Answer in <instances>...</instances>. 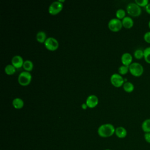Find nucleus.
Here are the masks:
<instances>
[{
    "label": "nucleus",
    "mask_w": 150,
    "mask_h": 150,
    "mask_svg": "<svg viewBox=\"0 0 150 150\" xmlns=\"http://www.w3.org/2000/svg\"><path fill=\"white\" fill-rule=\"evenodd\" d=\"M11 62L12 64L16 69H19L21 67H23V64L24 63L23 58L19 55L14 56L12 59Z\"/></svg>",
    "instance_id": "nucleus-10"
},
{
    "label": "nucleus",
    "mask_w": 150,
    "mask_h": 150,
    "mask_svg": "<svg viewBox=\"0 0 150 150\" xmlns=\"http://www.w3.org/2000/svg\"><path fill=\"white\" fill-rule=\"evenodd\" d=\"M144 59L147 63L150 64V46L144 50Z\"/></svg>",
    "instance_id": "nucleus-20"
},
{
    "label": "nucleus",
    "mask_w": 150,
    "mask_h": 150,
    "mask_svg": "<svg viewBox=\"0 0 150 150\" xmlns=\"http://www.w3.org/2000/svg\"><path fill=\"white\" fill-rule=\"evenodd\" d=\"M12 105L16 109H21L24 105V102L21 98H15L12 101Z\"/></svg>",
    "instance_id": "nucleus-14"
},
{
    "label": "nucleus",
    "mask_w": 150,
    "mask_h": 150,
    "mask_svg": "<svg viewBox=\"0 0 150 150\" xmlns=\"http://www.w3.org/2000/svg\"><path fill=\"white\" fill-rule=\"evenodd\" d=\"M129 71L132 76L139 77L144 73V67L139 63L133 62L129 66Z\"/></svg>",
    "instance_id": "nucleus-2"
},
{
    "label": "nucleus",
    "mask_w": 150,
    "mask_h": 150,
    "mask_svg": "<svg viewBox=\"0 0 150 150\" xmlns=\"http://www.w3.org/2000/svg\"><path fill=\"white\" fill-rule=\"evenodd\" d=\"M108 28L113 32H118L121 29L122 27V21L118 18L111 19L108 23Z\"/></svg>",
    "instance_id": "nucleus-5"
},
{
    "label": "nucleus",
    "mask_w": 150,
    "mask_h": 150,
    "mask_svg": "<svg viewBox=\"0 0 150 150\" xmlns=\"http://www.w3.org/2000/svg\"><path fill=\"white\" fill-rule=\"evenodd\" d=\"M135 2L141 8V7H145L149 4L148 0H135Z\"/></svg>",
    "instance_id": "nucleus-24"
},
{
    "label": "nucleus",
    "mask_w": 150,
    "mask_h": 150,
    "mask_svg": "<svg viewBox=\"0 0 150 150\" xmlns=\"http://www.w3.org/2000/svg\"><path fill=\"white\" fill-rule=\"evenodd\" d=\"M145 8L146 12L150 14V3H149V4L145 6Z\"/></svg>",
    "instance_id": "nucleus-27"
},
{
    "label": "nucleus",
    "mask_w": 150,
    "mask_h": 150,
    "mask_svg": "<svg viewBox=\"0 0 150 150\" xmlns=\"http://www.w3.org/2000/svg\"><path fill=\"white\" fill-rule=\"evenodd\" d=\"M44 44L46 49L52 51L56 50L59 47L58 41L55 38L52 37L47 38L46 41L45 42Z\"/></svg>",
    "instance_id": "nucleus-8"
},
{
    "label": "nucleus",
    "mask_w": 150,
    "mask_h": 150,
    "mask_svg": "<svg viewBox=\"0 0 150 150\" xmlns=\"http://www.w3.org/2000/svg\"><path fill=\"white\" fill-rule=\"evenodd\" d=\"M63 9V4L57 1L53 2L49 6L48 11L51 15H56L59 13Z\"/></svg>",
    "instance_id": "nucleus-7"
},
{
    "label": "nucleus",
    "mask_w": 150,
    "mask_h": 150,
    "mask_svg": "<svg viewBox=\"0 0 150 150\" xmlns=\"http://www.w3.org/2000/svg\"><path fill=\"white\" fill-rule=\"evenodd\" d=\"M121 60L123 65L129 66L132 63V56L129 53H124L121 56Z\"/></svg>",
    "instance_id": "nucleus-11"
},
{
    "label": "nucleus",
    "mask_w": 150,
    "mask_h": 150,
    "mask_svg": "<svg viewBox=\"0 0 150 150\" xmlns=\"http://www.w3.org/2000/svg\"><path fill=\"white\" fill-rule=\"evenodd\" d=\"M115 129L111 124H104L100 125L98 128V134L103 138L112 136L115 133Z\"/></svg>",
    "instance_id": "nucleus-1"
},
{
    "label": "nucleus",
    "mask_w": 150,
    "mask_h": 150,
    "mask_svg": "<svg viewBox=\"0 0 150 150\" xmlns=\"http://www.w3.org/2000/svg\"><path fill=\"white\" fill-rule=\"evenodd\" d=\"M105 150H110V149H105Z\"/></svg>",
    "instance_id": "nucleus-31"
},
{
    "label": "nucleus",
    "mask_w": 150,
    "mask_h": 150,
    "mask_svg": "<svg viewBox=\"0 0 150 150\" xmlns=\"http://www.w3.org/2000/svg\"><path fill=\"white\" fill-rule=\"evenodd\" d=\"M23 69L26 71H30L33 69V64L32 61L29 60H26L24 61L23 64Z\"/></svg>",
    "instance_id": "nucleus-18"
},
{
    "label": "nucleus",
    "mask_w": 150,
    "mask_h": 150,
    "mask_svg": "<svg viewBox=\"0 0 150 150\" xmlns=\"http://www.w3.org/2000/svg\"><path fill=\"white\" fill-rule=\"evenodd\" d=\"M117 18L119 19H122L125 17V11L123 9H118L115 13Z\"/></svg>",
    "instance_id": "nucleus-22"
},
{
    "label": "nucleus",
    "mask_w": 150,
    "mask_h": 150,
    "mask_svg": "<svg viewBox=\"0 0 150 150\" xmlns=\"http://www.w3.org/2000/svg\"><path fill=\"white\" fill-rule=\"evenodd\" d=\"M141 128L145 133L150 132V118L146 119L142 122Z\"/></svg>",
    "instance_id": "nucleus-15"
},
{
    "label": "nucleus",
    "mask_w": 150,
    "mask_h": 150,
    "mask_svg": "<svg viewBox=\"0 0 150 150\" xmlns=\"http://www.w3.org/2000/svg\"><path fill=\"white\" fill-rule=\"evenodd\" d=\"M110 81L111 84L116 87H120L123 86L125 83L124 78L121 74L118 73H114L111 76Z\"/></svg>",
    "instance_id": "nucleus-6"
},
{
    "label": "nucleus",
    "mask_w": 150,
    "mask_h": 150,
    "mask_svg": "<svg viewBox=\"0 0 150 150\" xmlns=\"http://www.w3.org/2000/svg\"><path fill=\"white\" fill-rule=\"evenodd\" d=\"M87 107H88V106H87V105L86 104V103H83V104H81V108H82L83 110L87 109Z\"/></svg>",
    "instance_id": "nucleus-28"
},
{
    "label": "nucleus",
    "mask_w": 150,
    "mask_h": 150,
    "mask_svg": "<svg viewBox=\"0 0 150 150\" xmlns=\"http://www.w3.org/2000/svg\"><path fill=\"white\" fill-rule=\"evenodd\" d=\"M148 27H149V28L150 29V20H149V22H148Z\"/></svg>",
    "instance_id": "nucleus-29"
},
{
    "label": "nucleus",
    "mask_w": 150,
    "mask_h": 150,
    "mask_svg": "<svg viewBox=\"0 0 150 150\" xmlns=\"http://www.w3.org/2000/svg\"><path fill=\"white\" fill-rule=\"evenodd\" d=\"M144 138L145 141L148 143L150 144V132H148V133H145L144 135Z\"/></svg>",
    "instance_id": "nucleus-26"
},
{
    "label": "nucleus",
    "mask_w": 150,
    "mask_h": 150,
    "mask_svg": "<svg viewBox=\"0 0 150 150\" xmlns=\"http://www.w3.org/2000/svg\"><path fill=\"white\" fill-rule=\"evenodd\" d=\"M115 134L119 138H124L127 136V132L125 128L123 127H118L115 128Z\"/></svg>",
    "instance_id": "nucleus-13"
},
{
    "label": "nucleus",
    "mask_w": 150,
    "mask_h": 150,
    "mask_svg": "<svg viewBox=\"0 0 150 150\" xmlns=\"http://www.w3.org/2000/svg\"><path fill=\"white\" fill-rule=\"evenodd\" d=\"M134 56L137 59H141L144 58V50L138 49L134 51Z\"/></svg>",
    "instance_id": "nucleus-21"
},
{
    "label": "nucleus",
    "mask_w": 150,
    "mask_h": 150,
    "mask_svg": "<svg viewBox=\"0 0 150 150\" xmlns=\"http://www.w3.org/2000/svg\"><path fill=\"white\" fill-rule=\"evenodd\" d=\"M122 26L126 29H130L134 25V21L129 16H125L122 19Z\"/></svg>",
    "instance_id": "nucleus-12"
},
{
    "label": "nucleus",
    "mask_w": 150,
    "mask_h": 150,
    "mask_svg": "<svg viewBox=\"0 0 150 150\" xmlns=\"http://www.w3.org/2000/svg\"><path fill=\"white\" fill-rule=\"evenodd\" d=\"M36 40L39 42V43H45L46 41L47 38H46V34L45 32L43 31H39L37 33L36 36Z\"/></svg>",
    "instance_id": "nucleus-16"
},
{
    "label": "nucleus",
    "mask_w": 150,
    "mask_h": 150,
    "mask_svg": "<svg viewBox=\"0 0 150 150\" xmlns=\"http://www.w3.org/2000/svg\"><path fill=\"white\" fill-rule=\"evenodd\" d=\"M32 76L29 71H23L21 72L18 76V82L23 86H26L29 84L31 81Z\"/></svg>",
    "instance_id": "nucleus-4"
},
{
    "label": "nucleus",
    "mask_w": 150,
    "mask_h": 150,
    "mask_svg": "<svg viewBox=\"0 0 150 150\" xmlns=\"http://www.w3.org/2000/svg\"><path fill=\"white\" fill-rule=\"evenodd\" d=\"M144 39L146 43H150V31L145 33L144 35Z\"/></svg>",
    "instance_id": "nucleus-25"
},
{
    "label": "nucleus",
    "mask_w": 150,
    "mask_h": 150,
    "mask_svg": "<svg viewBox=\"0 0 150 150\" xmlns=\"http://www.w3.org/2000/svg\"><path fill=\"white\" fill-rule=\"evenodd\" d=\"M126 9L127 13L129 15L134 17L139 16L142 12L141 8L138 6L135 2L129 3L127 6Z\"/></svg>",
    "instance_id": "nucleus-3"
},
{
    "label": "nucleus",
    "mask_w": 150,
    "mask_h": 150,
    "mask_svg": "<svg viewBox=\"0 0 150 150\" xmlns=\"http://www.w3.org/2000/svg\"><path fill=\"white\" fill-rule=\"evenodd\" d=\"M123 89L127 93H131L134 90V84L129 81H126L123 84Z\"/></svg>",
    "instance_id": "nucleus-17"
},
{
    "label": "nucleus",
    "mask_w": 150,
    "mask_h": 150,
    "mask_svg": "<svg viewBox=\"0 0 150 150\" xmlns=\"http://www.w3.org/2000/svg\"><path fill=\"white\" fill-rule=\"evenodd\" d=\"M129 71V66L122 65L119 67L118 68V72L119 74L121 75H124L128 73Z\"/></svg>",
    "instance_id": "nucleus-23"
},
{
    "label": "nucleus",
    "mask_w": 150,
    "mask_h": 150,
    "mask_svg": "<svg viewBox=\"0 0 150 150\" xmlns=\"http://www.w3.org/2000/svg\"><path fill=\"white\" fill-rule=\"evenodd\" d=\"M16 71V68L12 64H8L5 67V72L8 75H12Z\"/></svg>",
    "instance_id": "nucleus-19"
},
{
    "label": "nucleus",
    "mask_w": 150,
    "mask_h": 150,
    "mask_svg": "<svg viewBox=\"0 0 150 150\" xmlns=\"http://www.w3.org/2000/svg\"><path fill=\"white\" fill-rule=\"evenodd\" d=\"M86 104L89 108H94L95 107L98 103V97L94 94L90 95L87 97L86 101Z\"/></svg>",
    "instance_id": "nucleus-9"
},
{
    "label": "nucleus",
    "mask_w": 150,
    "mask_h": 150,
    "mask_svg": "<svg viewBox=\"0 0 150 150\" xmlns=\"http://www.w3.org/2000/svg\"><path fill=\"white\" fill-rule=\"evenodd\" d=\"M59 2H60L61 3H62V2H63L64 1V0H59Z\"/></svg>",
    "instance_id": "nucleus-30"
}]
</instances>
